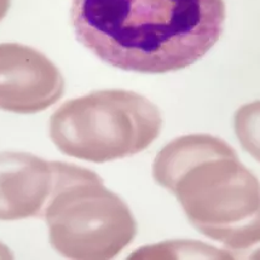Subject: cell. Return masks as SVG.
Returning <instances> with one entry per match:
<instances>
[{
	"label": "cell",
	"mask_w": 260,
	"mask_h": 260,
	"mask_svg": "<svg viewBox=\"0 0 260 260\" xmlns=\"http://www.w3.org/2000/svg\"><path fill=\"white\" fill-rule=\"evenodd\" d=\"M224 0H73L77 39L107 64L162 74L188 68L223 33Z\"/></svg>",
	"instance_id": "cell-1"
},
{
	"label": "cell",
	"mask_w": 260,
	"mask_h": 260,
	"mask_svg": "<svg viewBox=\"0 0 260 260\" xmlns=\"http://www.w3.org/2000/svg\"><path fill=\"white\" fill-rule=\"evenodd\" d=\"M153 176L176 196L190 224L234 259L260 246V182L223 139L188 135L155 157Z\"/></svg>",
	"instance_id": "cell-2"
},
{
	"label": "cell",
	"mask_w": 260,
	"mask_h": 260,
	"mask_svg": "<svg viewBox=\"0 0 260 260\" xmlns=\"http://www.w3.org/2000/svg\"><path fill=\"white\" fill-rule=\"evenodd\" d=\"M52 165V190L43 218L53 248L69 259L115 258L137 234L128 206L93 171L61 161Z\"/></svg>",
	"instance_id": "cell-3"
},
{
	"label": "cell",
	"mask_w": 260,
	"mask_h": 260,
	"mask_svg": "<svg viewBox=\"0 0 260 260\" xmlns=\"http://www.w3.org/2000/svg\"><path fill=\"white\" fill-rule=\"evenodd\" d=\"M161 127L160 110L148 98L102 90L62 104L50 119V137L63 154L102 164L143 151Z\"/></svg>",
	"instance_id": "cell-4"
},
{
	"label": "cell",
	"mask_w": 260,
	"mask_h": 260,
	"mask_svg": "<svg viewBox=\"0 0 260 260\" xmlns=\"http://www.w3.org/2000/svg\"><path fill=\"white\" fill-rule=\"evenodd\" d=\"M64 79L45 55L16 43L0 44V109L36 114L61 100Z\"/></svg>",
	"instance_id": "cell-5"
},
{
	"label": "cell",
	"mask_w": 260,
	"mask_h": 260,
	"mask_svg": "<svg viewBox=\"0 0 260 260\" xmlns=\"http://www.w3.org/2000/svg\"><path fill=\"white\" fill-rule=\"evenodd\" d=\"M52 184V161L27 153L0 154V220L43 218Z\"/></svg>",
	"instance_id": "cell-6"
},
{
	"label": "cell",
	"mask_w": 260,
	"mask_h": 260,
	"mask_svg": "<svg viewBox=\"0 0 260 260\" xmlns=\"http://www.w3.org/2000/svg\"><path fill=\"white\" fill-rule=\"evenodd\" d=\"M234 129L242 148L260 162V101L247 103L236 110Z\"/></svg>",
	"instance_id": "cell-7"
},
{
	"label": "cell",
	"mask_w": 260,
	"mask_h": 260,
	"mask_svg": "<svg viewBox=\"0 0 260 260\" xmlns=\"http://www.w3.org/2000/svg\"><path fill=\"white\" fill-rule=\"evenodd\" d=\"M10 5L11 0H0V21L5 17L6 14H8Z\"/></svg>",
	"instance_id": "cell-8"
},
{
	"label": "cell",
	"mask_w": 260,
	"mask_h": 260,
	"mask_svg": "<svg viewBox=\"0 0 260 260\" xmlns=\"http://www.w3.org/2000/svg\"><path fill=\"white\" fill-rule=\"evenodd\" d=\"M253 253H254V254L250 255V259H260V247H258Z\"/></svg>",
	"instance_id": "cell-9"
}]
</instances>
